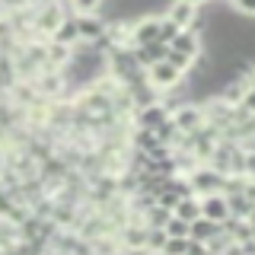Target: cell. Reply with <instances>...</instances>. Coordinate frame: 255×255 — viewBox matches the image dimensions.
Segmentation results:
<instances>
[{
  "instance_id": "30bf717a",
  "label": "cell",
  "mask_w": 255,
  "mask_h": 255,
  "mask_svg": "<svg viewBox=\"0 0 255 255\" xmlns=\"http://www.w3.org/2000/svg\"><path fill=\"white\" fill-rule=\"evenodd\" d=\"M70 54H74L70 45H58V42H51V38H45V67L64 70L70 64Z\"/></svg>"
},
{
  "instance_id": "7c38bea8",
  "label": "cell",
  "mask_w": 255,
  "mask_h": 255,
  "mask_svg": "<svg viewBox=\"0 0 255 255\" xmlns=\"http://www.w3.org/2000/svg\"><path fill=\"white\" fill-rule=\"evenodd\" d=\"M217 230H220V223L207 220V217H201V214H198L195 220H188V236H191V239H198V243H207V239L217 233Z\"/></svg>"
},
{
  "instance_id": "3957f363",
  "label": "cell",
  "mask_w": 255,
  "mask_h": 255,
  "mask_svg": "<svg viewBox=\"0 0 255 255\" xmlns=\"http://www.w3.org/2000/svg\"><path fill=\"white\" fill-rule=\"evenodd\" d=\"M166 19H172L179 29L201 32V6L188 3V0H172V3H166Z\"/></svg>"
},
{
  "instance_id": "8fae6325",
  "label": "cell",
  "mask_w": 255,
  "mask_h": 255,
  "mask_svg": "<svg viewBox=\"0 0 255 255\" xmlns=\"http://www.w3.org/2000/svg\"><path fill=\"white\" fill-rule=\"evenodd\" d=\"M51 42H58V45H70V48H77L80 45V38H77V26H74V13H67L64 19L58 22V29L51 32Z\"/></svg>"
},
{
  "instance_id": "8992f818",
  "label": "cell",
  "mask_w": 255,
  "mask_h": 255,
  "mask_svg": "<svg viewBox=\"0 0 255 255\" xmlns=\"http://www.w3.org/2000/svg\"><path fill=\"white\" fill-rule=\"evenodd\" d=\"M198 201H201V217L214 220V223H223V220L230 217L227 195H220V191H211V195H201Z\"/></svg>"
},
{
  "instance_id": "277c9868",
  "label": "cell",
  "mask_w": 255,
  "mask_h": 255,
  "mask_svg": "<svg viewBox=\"0 0 255 255\" xmlns=\"http://www.w3.org/2000/svg\"><path fill=\"white\" fill-rule=\"evenodd\" d=\"M74 26H77L80 45H93L106 32V16L102 13H74Z\"/></svg>"
},
{
  "instance_id": "9c48e42d",
  "label": "cell",
  "mask_w": 255,
  "mask_h": 255,
  "mask_svg": "<svg viewBox=\"0 0 255 255\" xmlns=\"http://www.w3.org/2000/svg\"><path fill=\"white\" fill-rule=\"evenodd\" d=\"M227 207H230V217H236V220L255 217V191H239V195H227Z\"/></svg>"
},
{
  "instance_id": "5b68a950",
  "label": "cell",
  "mask_w": 255,
  "mask_h": 255,
  "mask_svg": "<svg viewBox=\"0 0 255 255\" xmlns=\"http://www.w3.org/2000/svg\"><path fill=\"white\" fill-rule=\"evenodd\" d=\"M169 118H172V125L179 128V131H195L198 125L204 122V112H201V106L198 102H175V109L169 112Z\"/></svg>"
},
{
  "instance_id": "6da1fadb",
  "label": "cell",
  "mask_w": 255,
  "mask_h": 255,
  "mask_svg": "<svg viewBox=\"0 0 255 255\" xmlns=\"http://www.w3.org/2000/svg\"><path fill=\"white\" fill-rule=\"evenodd\" d=\"M143 77H147V83L153 86L156 93H169V90H179V86H182V77H185V74L163 58V61L150 64V67L143 70Z\"/></svg>"
},
{
  "instance_id": "d6986e66",
  "label": "cell",
  "mask_w": 255,
  "mask_h": 255,
  "mask_svg": "<svg viewBox=\"0 0 255 255\" xmlns=\"http://www.w3.org/2000/svg\"><path fill=\"white\" fill-rule=\"evenodd\" d=\"M188 3H198V6H204V3H207V0H188Z\"/></svg>"
},
{
  "instance_id": "e0dca14e",
  "label": "cell",
  "mask_w": 255,
  "mask_h": 255,
  "mask_svg": "<svg viewBox=\"0 0 255 255\" xmlns=\"http://www.w3.org/2000/svg\"><path fill=\"white\" fill-rule=\"evenodd\" d=\"M179 32V26H175L172 19H166V16H159V26H156V42H163V45H169L172 42V35Z\"/></svg>"
},
{
  "instance_id": "ba28073f",
  "label": "cell",
  "mask_w": 255,
  "mask_h": 255,
  "mask_svg": "<svg viewBox=\"0 0 255 255\" xmlns=\"http://www.w3.org/2000/svg\"><path fill=\"white\" fill-rule=\"evenodd\" d=\"M166 51H169V45H163V42H147V45H134V48H131L134 64H137V67H143V70H147L150 64L163 61Z\"/></svg>"
},
{
  "instance_id": "ac0fdd59",
  "label": "cell",
  "mask_w": 255,
  "mask_h": 255,
  "mask_svg": "<svg viewBox=\"0 0 255 255\" xmlns=\"http://www.w3.org/2000/svg\"><path fill=\"white\" fill-rule=\"evenodd\" d=\"M102 0H67V10L70 13H99Z\"/></svg>"
},
{
  "instance_id": "9a60e30c",
  "label": "cell",
  "mask_w": 255,
  "mask_h": 255,
  "mask_svg": "<svg viewBox=\"0 0 255 255\" xmlns=\"http://www.w3.org/2000/svg\"><path fill=\"white\" fill-rule=\"evenodd\" d=\"M163 233L166 236H188V220L175 217V214H169V220L163 223Z\"/></svg>"
},
{
  "instance_id": "ffe728a7",
  "label": "cell",
  "mask_w": 255,
  "mask_h": 255,
  "mask_svg": "<svg viewBox=\"0 0 255 255\" xmlns=\"http://www.w3.org/2000/svg\"><path fill=\"white\" fill-rule=\"evenodd\" d=\"M64 6H67V0H64Z\"/></svg>"
},
{
  "instance_id": "4fadbf2b",
  "label": "cell",
  "mask_w": 255,
  "mask_h": 255,
  "mask_svg": "<svg viewBox=\"0 0 255 255\" xmlns=\"http://www.w3.org/2000/svg\"><path fill=\"white\" fill-rule=\"evenodd\" d=\"M172 214L182 217V220H195L198 214H201V201H198V195H182L179 204L172 207Z\"/></svg>"
},
{
  "instance_id": "2e32d148",
  "label": "cell",
  "mask_w": 255,
  "mask_h": 255,
  "mask_svg": "<svg viewBox=\"0 0 255 255\" xmlns=\"http://www.w3.org/2000/svg\"><path fill=\"white\" fill-rule=\"evenodd\" d=\"M185 243H188V236H166L159 255H185Z\"/></svg>"
},
{
  "instance_id": "7a4b0ae2",
  "label": "cell",
  "mask_w": 255,
  "mask_h": 255,
  "mask_svg": "<svg viewBox=\"0 0 255 255\" xmlns=\"http://www.w3.org/2000/svg\"><path fill=\"white\" fill-rule=\"evenodd\" d=\"M185 179L191 185V195H198V198L211 195V191H220V185H223V172H217L214 166H207V163H195L185 172Z\"/></svg>"
},
{
  "instance_id": "52a82bcc",
  "label": "cell",
  "mask_w": 255,
  "mask_h": 255,
  "mask_svg": "<svg viewBox=\"0 0 255 255\" xmlns=\"http://www.w3.org/2000/svg\"><path fill=\"white\" fill-rule=\"evenodd\" d=\"M169 48H175V51H182V54H191V58H198V54L204 51L201 32H195V29H179V32L172 35Z\"/></svg>"
},
{
  "instance_id": "44dd1931",
  "label": "cell",
  "mask_w": 255,
  "mask_h": 255,
  "mask_svg": "<svg viewBox=\"0 0 255 255\" xmlns=\"http://www.w3.org/2000/svg\"><path fill=\"white\" fill-rule=\"evenodd\" d=\"M32 3H35V0H32Z\"/></svg>"
},
{
  "instance_id": "5bb4252c",
  "label": "cell",
  "mask_w": 255,
  "mask_h": 255,
  "mask_svg": "<svg viewBox=\"0 0 255 255\" xmlns=\"http://www.w3.org/2000/svg\"><path fill=\"white\" fill-rule=\"evenodd\" d=\"M166 61H169L172 67H179L182 74H188L191 64H195V58H191V54H182V51H175V48H169V51H166Z\"/></svg>"
}]
</instances>
